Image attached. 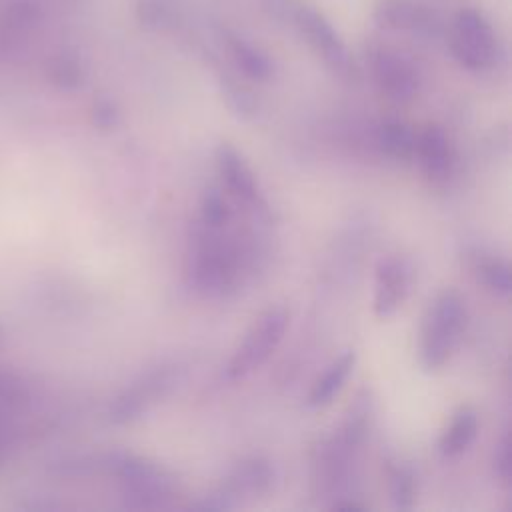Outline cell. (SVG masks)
I'll return each mask as SVG.
<instances>
[{"mask_svg":"<svg viewBox=\"0 0 512 512\" xmlns=\"http://www.w3.org/2000/svg\"><path fill=\"white\" fill-rule=\"evenodd\" d=\"M478 434V414L470 406H462L454 412L450 424L444 428L438 448L442 456L456 458L464 454Z\"/></svg>","mask_w":512,"mask_h":512,"instance_id":"cell-16","label":"cell"},{"mask_svg":"<svg viewBox=\"0 0 512 512\" xmlns=\"http://www.w3.org/2000/svg\"><path fill=\"white\" fill-rule=\"evenodd\" d=\"M388 486H390V498L396 508H410L416 496V484L414 476L408 468L396 466L388 470Z\"/></svg>","mask_w":512,"mask_h":512,"instance_id":"cell-21","label":"cell"},{"mask_svg":"<svg viewBox=\"0 0 512 512\" xmlns=\"http://www.w3.org/2000/svg\"><path fill=\"white\" fill-rule=\"evenodd\" d=\"M136 18L146 30H164L174 24L176 6L172 0H136Z\"/></svg>","mask_w":512,"mask_h":512,"instance_id":"cell-19","label":"cell"},{"mask_svg":"<svg viewBox=\"0 0 512 512\" xmlns=\"http://www.w3.org/2000/svg\"><path fill=\"white\" fill-rule=\"evenodd\" d=\"M472 272L476 280L494 296L506 298L512 288L510 266L506 260L498 256H476L472 264Z\"/></svg>","mask_w":512,"mask_h":512,"instance_id":"cell-18","label":"cell"},{"mask_svg":"<svg viewBox=\"0 0 512 512\" xmlns=\"http://www.w3.org/2000/svg\"><path fill=\"white\" fill-rule=\"evenodd\" d=\"M356 364V354L352 350L342 352L338 358H334L326 370L314 380L308 392V406L320 408L334 400V396L344 388L348 376L352 374Z\"/></svg>","mask_w":512,"mask_h":512,"instance_id":"cell-15","label":"cell"},{"mask_svg":"<svg viewBox=\"0 0 512 512\" xmlns=\"http://www.w3.org/2000/svg\"><path fill=\"white\" fill-rule=\"evenodd\" d=\"M370 72L378 90L392 102H410L420 88L416 66L398 50L374 46L368 54Z\"/></svg>","mask_w":512,"mask_h":512,"instance_id":"cell-9","label":"cell"},{"mask_svg":"<svg viewBox=\"0 0 512 512\" xmlns=\"http://www.w3.org/2000/svg\"><path fill=\"white\" fill-rule=\"evenodd\" d=\"M448 46L454 60L466 70H486L496 62L498 42L490 22L474 8L454 14L448 30Z\"/></svg>","mask_w":512,"mask_h":512,"instance_id":"cell-5","label":"cell"},{"mask_svg":"<svg viewBox=\"0 0 512 512\" xmlns=\"http://www.w3.org/2000/svg\"><path fill=\"white\" fill-rule=\"evenodd\" d=\"M108 468L120 480L128 506L144 510L170 506L174 498V482L156 462L134 454H114L108 460Z\"/></svg>","mask_w":512,"mask_h":512,"instance_id":"cell-3","label":"cell"},{"mask_svg":"<svg viewBox=\"0 0 512 512\" xmlns=\"http://www.w3.org/2000/svg\"><path fill=\"white\" fill-rule=\"evenodd\" d=\"M374 22L384 30H402L434 36L442 30L440 14L418 0H378L372 10Z\"/></svg>","mask_w":512,"mask_h":512,"instance_id":"cell-10","label":"cell"},{"mask_svg":"<svg viewBox=\"0 0 512 512\" xmlns=\"http://www.w3.org/2000/svg\"><path fill=\"white\" fill-rule=\"evenodd\" d=\"M466 326V302L452 290H442L428 306L420 330V360L424 368L438 370L454 354Z\"/></svg>","mask_w":512,"mask_h":512,"instance_id":"cell-2","label":"cell"},{"mask_svg":"<svg viewBox=\"0 0 512 512\" xmlns=\"http://www.w3.org/2000/svg\"><path fill=\"white\" fill-rule=\"evenodd\" d=\"M222 42L228 52V58L242 76L254 82H264L272 76V60L260 46L228 28L222 30Z\"/></svg>","mask_w":512,"mask_h":512,"instance_id":"cell-14","label":"cell"},{"mask_svg":"<svg viewBox=\"0 0 512 512\" xmlns=\"http://www.w3.org/2000/svg\"><path fill=\"white\" fill-rule=\"evenodd\" d=\"M246 258V250L228 232V226L208 228L198 224L186 256V280L200 296H224L238 284Z\"/></svg>","mask_w":512,"mask_h":512,"instance_id":"cell-1","label":"cell"},{"mask_svg":"<svg viewBox=\"0 0 512 512\" xmlns=\"http://www.w3.org/2000/svg\"><path fill=\"white\" fill-rule=\"evenodd\" d=\"M178 370L174 366H156L140 374L130 386H126L110 408V418L118 424L138 420L152 406L170 394L176 386Z\"/></svg>","mask_w":512,"mask_h":512,"instance_id":"cell-7","label":"cell"},{"mask_svg":"<svg viewBox=\"0 0 512 512\" xmlns=\"http://www.w3.org/2000/svg\"><path fill=\"white\" fill-rule=\"evenodd\" d=\"M422 174L432 182H446L456 164V152L440 126H426L416 132L414 158Z\"/></svg>","mask_w":512,"mask_h":512,"instance_id":"cell-12","label":"cell"},{"mask_svg":"<svg viewBox=\"0 0 512 512\" xmlns=\"http://www.w3.org/2000/svg\"><path fill=\"white\" fill-rule=\"evenodd\" d=\"M412 270L404 258L388 256L376 266L374 278V312L378 318L392 316L410 292Z\"/></svg>","mask_w":512,"mask_h":512,"instance_id":"cell-11","label":"cell"},{"mask_svg":"<svg viewBox=\"0 0 512 512\" xmlns=\"http://www.w3.org/2000/svg\"><path fill=\"white\" fill-rule=\"evenodd\" d=\"M260 4L270 18L278 22H292L298 0H260Z\"/></svg>","mask_w":512,"mask_h":512,"instance_id":"cell-24","label":"cell"},{"mask_svg":"<svg viewBox=\"0 0 512 512\" xmlns=\"http://www.w3.org/2000/svg\"><path fill=\"white\" fill-rule=\"evenodd\" d=\"M376 146L382 154L394 160H412L416 132L402 120H386L376 128Z\"/></svg>","mask_w":512,"mask_h":512,"instance_id":"cell-17","label":"cell"},{"mask_svg":"<svg viewBox=\"0 0 512 512\" xmlns=\"http://www.w3.org/2000/svg\"><path fill=\"white\" fill-rule=\"evenodd\" d=\"M216 168L226 184L228 194L234 200L252 208L254 206L260 208L262 196H260L256 176L248 166V162L244 160V156L232 144L224 142L216 148Z\"/></svg>","mask_w":512,"mask_h":512,"instance_id":"cell-13","label":"cell"},{"mask_svg":"<svg viewBox=\"0 0 512 512\" xmlns=\"http://www.w3.org/2000/svg\"><path fill=\"white\" fill-rule=\"evenodd\" d=\"M292 24L298 28L306 44L316 52V56L340 78L356 80L358 70L348 52L342 36L336 32L334 24L312 4L298 2Z\"/></svg>","mask_w":512,"mask_h":512,"instance_id":"cell-6","label":"cell"},{"mask_svg":"<svg viewBox=\"0 0 512 512\" xmlns=\"http://www.w3.org/2000/svg\"><path fill=\"white\" fill-rule=\"evenodd\" d=\"M222 88H224V96H226L228 104H230L238 114L246 116V114H252V112H254V98H252V94H250L244 86H240V84H236L234 80L228 78V80L222 82Z\"/></svg>","mask_w":512,"mask_h":512,"instance_id":"cell-22","label":"cell"},{"mask_svg":"<svg viewBox=\"0 0 512 512\" xmlns=\"http://www.w3.org/2000/svg\"><path fill=\"white\" fill-rule=\"evenodd\" d=\"M230 222H232V208L228 198L218 188L206 190L200 200L198 224L208 228H222V226H228Z\"/></svg>","mask_w":512,"mask_h":512,"instance_id":"cell-20","label":"cell"},{"mask_svg":"<svg viewBox=\"0 0 512 512\" xmlns=\"http://www.w3.org/2000/svg\"><path fill=\"white\" fill-rule=\"evenodd\" d=\"M492 464H494V474L502 484L510 482V470H512V456H510V438L508 432L500 436V440L494 446L492 454Z\"/></svg>","mask_w":512,"mask_h":512,"instance_id":"cell-23","label":"cell"},{"mask_svg":"<svg viewBox=\"0 0 512 512\" xmlns=\"http://www.w3.org/2000/svg\"><path fill=\"white\" fill-rule=\"evenodd\" d=\"M288 328V310L282 306L266 308L248 328L240 344L224 366V378L230 382L244 380L258 370L278 348Z\"/></svg>","mask_w":512,"mask_h":512,"instance_id":"cell-4","label":"cell"},{"mask_svg":"<svg viewBox=\"0 0 512 512\" xmlns=\"http://www.w3.org/2000/svg\"><path fill=\"white\" fill-rule=\"evenodd\" d=\"M274 480V470L264 458H248L234 466L220 488L206 494L202 502L194 504L200 510H226L238 504L240 498L264 494Z\"/></svg>","mask_w":512,"mask_h":512,"instance_id":"cell-8","label":"cell"}]
</instances>
